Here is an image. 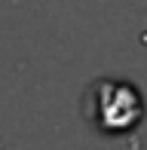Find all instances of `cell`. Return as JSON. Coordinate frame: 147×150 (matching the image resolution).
<instances>
[{"mask_svg":"<svg viewBox=\"0 0 147 150\" xmlns=\"http://www.w3.org/2000/svg\"><path fill=\"white\" fill-rule=\"evenodd\" d=\"M86 110H89V120L95 129H101L107 135H123L141 122L144 101H141V92L132 83L107 77V80H98L89 89Z\"/></svg>","mask_w":147,"mask_h":150,"instance_id":"6da1fadb","label":"cell"}]
</instances>
